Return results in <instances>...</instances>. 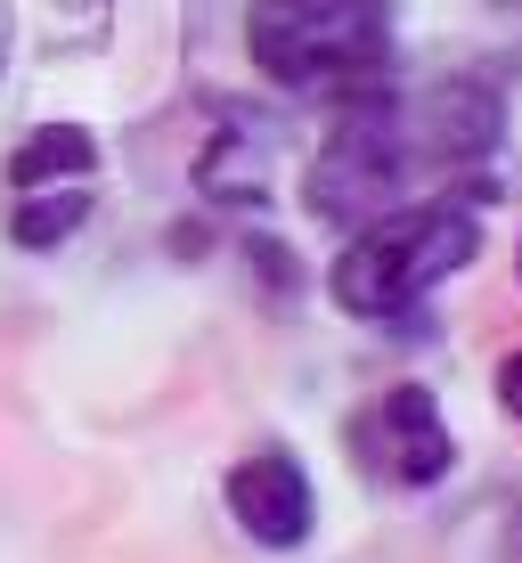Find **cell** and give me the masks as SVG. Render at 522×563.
<instances>
[{
	"instance_id": "9",
	"label": "cell",
	"mask_w": 522,
	"mask_h": 563,
	"mask_svg": "<svg viewBox=\"0 0 522 563\" xmlns=\"http://www.w3.org/2000/svg\"><path fill=\"white\" fill-rule=\"evenodd\" d=\"M490 400H498V417H507V424H522V343L490 367Z\"/></svg>"
},
{
	"instance_id": "10",
	"label": "cell",
	"mask_w": 522,
	"mask_h": 563,
	"mask_svg": "<svg viewBox=\"0 0 522 563\" xmlns=\"http://www.w3.org/2000/svg\"><path fill=\"white\" fill-rule=\"evenodd\" d=\"M514 548H522V515H514Z\"/></svg>"
},
{
	"instance_id": "3",
	"label": "cell",
	"mask_w": 522,
	"mask_h": 563,
	"mask_svg": "<svg viewBox=\"0 0 522 563\" xmlns=\"http://www.w3.org/2000/svg\"><path fill=\"white\" fill-rule=\"evenodd\" d=\"M245 49L278 90H352L392 82V0H254Z\"/></svg>"
},
{
	"instance_id": "8",
	"label": "cell",
	"mask_w": 522,
	"mask_h": 563,
	"mask_svg": "<svg viewBox=\"0 0 522 563\" xmlns=\"http://www.w3.org/2000/svg\"><path fill=\"white\" fill-rule=\"evenodd\" d=\"M245 262H254V286H269V295H302V262L295 254H286V245L278 238H254V245H245Z\"/></svg>"
},
{
	"instance_id": "4",
	"label": "cell",
	"mask_w": 522,
	"mask_h": 563,
	"mask_svg": "<svg viewBox=\"0 0 522 563\" xmlns=\"http://www.w3.org/2000/svg\"><path fill=\"white\" fill-rule=\"evenodd\" d=\"M221 507H229V522H237L262 555H295V548H311V531H319L311 465L286 450V441H262V450H245L237 465H229Z\"/></svg>"
},
{
	"instance_id": "11",
	"label": "cell",
	"mask_w": 522,
	"mask_h": 563,
	"mask_svg": "<svg viewBox=\"0 0 522 563\" xmlns=\"http://www.w3.org/2000/svg\"><path fill=\"white\" fill-rule=\"evenodd\" d=\"M514 278H522V245H514Z\"/></svg>"
},
{
	"instance_id": "5",
	"label": "cell",
	"mask_w": 522,
	"mask_h": 563,
	"mask_svg": "<svg viewBox=\"0 0 522 563\" xmlns=\"http://www.w3.org/2000/svg\"><path fill=\"white\" fill-rule=\"evenodd\" d=\"M359 450H367V474L392 482V490H441L457 474V433L441 417L433 384H392L376 393V409L359 424Z\"/></svg>"
},
{
	"instance_id": "6",
	"label": "cell",
	"mask_w": 522,
	"mask_h": 563,
	"mask_svg": "<svg viewBox=\"0 0 522 563\" xmlns=\"http://www.w3.org/2000/svg\"><path fill=\"white\" fill-rule=\"evenodd\" d=\"M9 188L16 197H33V188H74L99 172V140H90V123H33L25 140L9 147Z\"/></svg>"
},
{
	"instance_id": "7",
	"label": "cell",
	"mask_w": 522,
	"mask_h": 563,
	"mask_svg": "<svg viewBox=\"0 0 522 563\" xmlns=\"http://www.w3.org/2000/svg\"><path fill=\"white\" fill-rule=\"evenodd\" d=\"M90 212H99L90 180H74V188H33V197H16V212H9V245H25V254H57V245H74V238L90 229Z\"/></svg>"
},
{
	"instance_id": "2",
	"label": "cell",
	"mask_w": 522,
	"mask_h": 563,
	"mask_svg": "<svg viewBox=\"0 0 522 563\" xmlns=\"http://www.w3.org/2000/svg\"><path fill=\"white\" fill-rule=\"evenodd\" d=\"M433 164V147H424L409 99H400L392 82L376 90H352V99H335V123H326L319 155L302 164V212H311L319 229H367L376 212L409 205V188L424 180Z\"/></svg>"
},
{
	"instance_id": "1",
	"label": "cell",
	"mask_w": 522,
	"mask_h": 563,
	"mask_svg": "<svg viewBox=\"0 0 522 563\" xmlns=\"http://www.w3.org/2000/svg\"><path fill=\"white\" fill-rule=\"evenodd\" d=\"M474 262H481V205L466 188L409 197V205L376 212L367 229L343 238V254L326 262V302L343 319H367V327H409Z\"/></svg>"
}]
</instances>
